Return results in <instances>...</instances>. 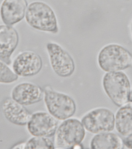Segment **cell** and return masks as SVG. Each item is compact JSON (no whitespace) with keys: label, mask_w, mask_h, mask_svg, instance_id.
<instances>
[{"label":"cell","mask_w":132,"mask_h":149,"mask_svg":"<svg viewBox=\"0 0 132 149\" xmlns=\"http://www.w3.org/2000/svg\"><path fill=\"white\" fill-rule=\"evenodd\" d=\"M58 126V120L44 111L32 114L27 123L28 130L32 136L49 138L55 135Z\"/></svg>","instance_id":"obj_8"},{"label":"cell","mask_w":132,"mask_h":149,"mask_svg":"<svg viewBox=\"0 0 132 149\" xmlns=\"http://www.w3.org/2000/svg\"><path fill=\"white\" fill-rule=\"evenodd\" d=\"M129 102H132V91L130 93L129 96Z\"/></svg>","instance_id":"obj_20"},{"label":"cell","mask_w":132,"mask_h":149,"mask_svg":"<svg viewBox=\"0 0 132 149\" xmlns=\"http://www.w3.org/2000/svg\"><path fill=\"white\" fill-rule=\"evenodd\" d=\"M44 90L36 84L23 82L16 85L12 91V98L23 106L40 102L44 96Z\"/></svg>","instance_id":"obj_10"},{"label":"cell","mask_w":132,"mask_h":149,"mask_svg":"<svg viewBox=\"0 0 132 149\" xmlns=\"http://www.w3.org/2000/svg\"><path fill=\"white\" fill-rule=\"evenodd\" d=\"M116 129L124 136L132 134V102L124 105L118 111L116 116Z\"/></svg>","instance_id":"obj_15"},{"label":"cell","mask_w":132,"mask_h":149,"mask_svg":"<svg viewBox=\"0 0 132 149\" xmlns=\"http://www.w3.org/2000/svg\"><path fill=\"white\" fill-rule=\"evenodd\" d=\"M102 84L105 93L115 104L121 107L129 102L130 84L124 72H108L104 76Z\"/></svg>","instance_id":"obj_4"},{"label":"cell","mask_w":132,"mask_h":149,"mask_svg":"<svg viewBox=\"0 0 132 149\" xmlns=\"http://www.w3.org/2000/svg\"><path fill=\"white\" fill-rule=\"evenodd\" d=\"M54 135L55 148L72 149L83 141L85 136V129L79 120L69 118L58 126Z\"/></svg>","instance_id":"obj_5"},{"label":"cell","mask_w":132,"mask_h":149,"mask_svg":"<svg viewBox=\"0 0 132 149\" xmlns=\"http://www.w3.org/2000/svg\"><path fill=\"white\" fill-rule=\"evenodd\" d=\"M2 109L6 118L16 125H26L32 115L24 106L10 98L3 100L2 104Z\"/></svg>","instance_id":"obj_12"},{"label":"cell","mask_w":132,"mask_h":149,"mask_svg":"<svg viewBox=\"0 0 132 149\" xmlns=\"http://www.w3.org/2000/svg\"><path fill=\"white\" fill-rule=\"evenodd\" d=\"M44 101L49 113L58 120H65L74 116L76 104L67 94L54 90L47 86L44 90Z\"/></svg>","instance_id":"obj_2"},{"label":"cell","mask_w":132,"mask_h":149,"mask_svg":"<svg viewBox=\"0 0 132 149\" xmlns=\"http://www.w3.org/2000/svg\"><path fill=\"white\" fill-rule=\"evenodd\" d=\"M19 35L10 26L0 25V59L7 65L11 63V55L19 42Z\"/></svg>","instance_id":"obj_11"},{"label":"cell","mask_w":132,"mask_h":149,"mask_svg":"<svg viewBox=\"0 0 132 149\" xmlns=\"http://www.w3.org/2000/svg\"><path fill=\"white\" fill-rule=\"evenodd\" d=\"M98 61L103 71L118 72L132 67V55L120 45L110 44L101 50L98 54Z\"/></svg>","instance_id":"obj_3"},{"label":"cell","mask_w":132,"mask_h":149,"mask_svg":"<svg viewBox=\"0 0 132 149\" xmlns=\"http://www.w3.org/2000/svg\"><path fill=\"white\" fill-rule=\"evenodd\" d=\"M53 142L49 137L34 136L26 142L25 149H54Z\"/></svg>","instance_id":"obj_16"},{"label":"cell","mask_w":132,"mask_h":149,"mask_svg":"<svg viewBox=\"0 0 132 149\" xmlns=\"http://www.w3.org/2000/svg\"><path fill=\"white\" fill-rule=\"evenodd\" d=\"M81 122L85 129L91 133L110 132L114 129V115L109 109L98 108L93 109L82 117Z\"/></svg>","instance_id":"obj_6"},{"label":"cell","mask_w":132,"mask_h":149,"mask_svg":"<svg viewBox=\"0 0 132 149\" xmlns=\"http://www.w3.org/2000/svg\"></svg>","instance_id":"obj_21"},{"label":"cell","mask_w":132,"mask_h":149,"mask_svg":"<svg viewBox=\"0 0 132 149\" xmlns=\"http://www.w3.org/2000/svg\"><path fill=\"white\" fill-rule=\"evenodd\" d=\"M7 65H8L0 59V83H11L18 79V76Z\"/></svg>","instance_id":"obj_17"},{"label":"cell","mask_w":132,"mask_h":149,"mask_svg":"<svg viewBox=\"0 0 132 149\" xmlns=\"http://www.w3.org/2000/svg\"><path fill=\"white\" fill-rule=\"evenodd\" d=\"M25 17L28 24L34 29L54 33L58 32L55 14L45 2L35 1L30 3L27 9Z\"/></svg>","instance_id":"obj_1"},{"label":"cell","mask_w":132,"mask_h":149,"mask_svg":"<svg viewBox=\"0 0 132 149\" xmlns=\"http://www.w3.org/2000/svg\"><path fill=\"white\" fill-rule=\"evenodd\" d=\"M27 3L25 0H4L1 4V15L6 25H13L23 19Z\"/></svg>","instance_id":"obj_13"},{"label":"cell","mask_w":132,"mask_h":149,"mask_svg":"<svg viewBox=\"0 0 132 149\" xmlns=\"http://www.w3.org/2000/svg\"><path fill=\"white\" fill-rule=\"evenodd\" d=\"M46 47L51 66L54 72L61 77L72 75L75 71V64L69 53L55 43H48Z\"/></svg>","instance_id":"obj_7"},{"label":"cell","mask_w":132,"mask_h":149,"mask_svg":"<svg viewBox=\"0 0 132 149\" xmlns=\"http://www.w3.org/2000/svg\"><path fill=\"white\" fill-rule=\"evenodd\" d=\"M26 142H22V143H19L14 146L13 147L11 148L13 149H25Z\"/></svg>","instance_id":"obj_19"},{"label":"cell","mask_w":132,"mask_h":149,"mask_svg":"<svg viewBox=\"0 0 132 149\" xmlns=\"http://www.w3.org/2000/svg\"><path fill=\"white\" fill-rule=\"evenodd\" d=\"M124 143L127 148L132 149V134L126 137L124 140Z\"/></svg>","instance_id":"obj_18"},{"label":"cell","mask_w":132,"mask_h":149,"mask_svg":"<svg viewBox=\"0 0 132 149\" xmlns=\"http://www.w3.org/2000/svg\"><path fill=\"white\" fill-rule=\"evenodd\" d=\"M43 66L40 56L36 52L26 51L16 56L12 64V69L19 76H33L39 73Z\"/></svg>","instance_id":"obj_9"},{"label":"cell","mask_w":132,"mask_h":149,"mask_svg":"<svg viewBox=\"0 0 132 149\" xmlns=\"http://www.w3.org/2000/svg\"><path fill=\"white\" fill-rule=\"evenodd\" d=\"M124 146V141L119 135L110 132L96 134L90 144L91 149H121Z\"/></svg>","instance_id":"obj_14"}]
</instances>
